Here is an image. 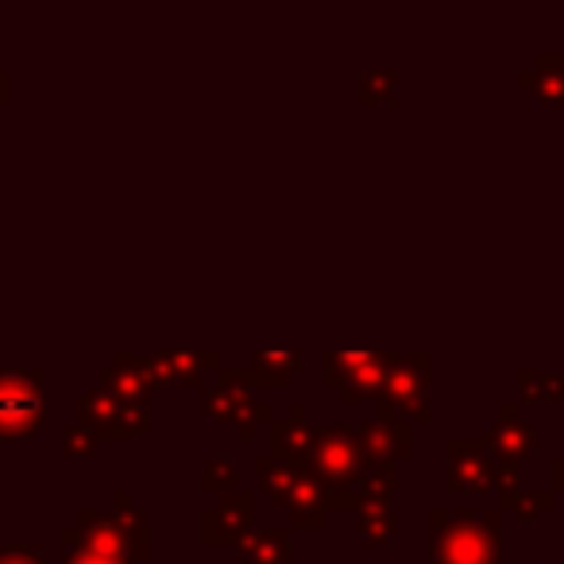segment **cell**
Listing matches in <instances>:
<instances>
[{
	"instance_id": "cell-32",
	"label": "cell",
	"mask_w": 564,
	"mask_h": 564,
	"mask_svg": "<svg viewBox=\"0 0 564 564\" xmlns=\"http://www.w3.org/2000/svg\"><path fill=\"white\" fill-rule=\"evenodd\" d=\"M9 86H12V82H9V74L0 70V105H9Z\"/></svg>"
},
{
	"instance_id": "cell-29",
	"label": "cell",
	"mask_w": 564,
	"mask_h": 564,
	"mask_svg": "<svg viewBox=\"0 0 564 564\" xmlns=\"http://www.w3.org/2000/svg\"><path fill=\"white\" fill-rule=\"evenodd\" d=\"M0 564H47L40 556V549H24V545H0Z\"/></svg>"
},
{
	"instance_id": "cell-19",
	"label": "cell",
	"mask_w": 564,
	"mask_h": 564,
	"mask_svg": "<svg viewBox=\"0 0 564 564\" xmlns=\"http://www.w3.org/2000/svg\"><path fill=\"white\" fill-rule=\"evenodd\" d=\"M248 406H251L248 387H236V383L205 387V394H202V414L213 417V422H232L236 425Z\"/></svg>"
},
{
	"instance_id": "cell-8",
	"label": "cell",
	"mask_w": 564,
	"mask_h": 564,
	"mask_svg": "<svg viewBox=\"0 0 564 564\" xmlns=\"http://www.w3.org/2000/svg\"><path fill=\"white\" fill-rule=\"evenodd\" d=\"M63 549H89V553H97V556H112V561L132 564V556H128V538H124V530H120L117 514H101V510H94V507L82 510L78 525L63 530Z\"/></svg>"
},
{
	"instance_id": "cell-1",
	"label": "cell",
	"mask_w": 564,
	"mask_h": 564,
	"mask_svg": "<svg viewBox=\"0 0 564 564\" xmlns=\"http://www.w3.org/2000/svg\"><path fill=\"white\" fill-rule=\"evenodd\" d=\"M499 510H430V564H499Z\"/></svg>"
},
{
	"instance_id": "cell-23",
	"label": "cell",
	"mask_w": 564,
	"mask_h": 564,
	"mask_svg": "<svg viewBox=\"0 0 564 564\" xmlns=\"http://www.w3.org/2000/svg\"><path fill=\"white\" fill-rule=\"evenodd\" d=\"M553 502H556L553 491H522V487H518L510 499H502V507H507L514 518H522V522H533L538 514L553 510Z\"/></svg>"
},
{
	"instance_id": "cell-33",
	"label": "cell",
	"mask_w": 564,
	"mask_h": 564,
	"mask_svg": "<svg viewBox=\"0 0 564 564\" xmlns=\"http://www.w3.org/2000/svg\"><path fill=\"white\" fill-rule=\"evenodd\" d=\"M499 564H514V561H499Z\"/></svg>"
},
{
	"instance_id": "cell-25",
	"label": "cell",
	"mask_w": 564,
	"mask_h": 564,
	"mask_svg": "<svg viewBox=\"0 0 564 564\" xmlns=\"http://www.w3.org/2000/svg\"><path fill=\"white\" fill-rule=\"evenodd\" d=\"M202 487L209 495H228V487H236V464L225 456H209L202 468Z\"/></svg>"
},
{
	"instance_id": "cell-4",
	"label": "cell",
	"mask_w": 564,
	"mask_h": 564,
	"mask_svg": "<svg viewBox=\"0 0 564 564\" xmlns=\"http://www.w3.org/2000/svg\"><path fill=\"white\" fill-rule=\"evenodd\" d=\"M43 425V376L24 368L0 371V441L35 437Z\"/></svg>"
},
{
	"instance_id": "cell-15",
	"label": "cell",
	"mask_w": 564,
	"mask_h": 564,
	"mask_svg": "<svg viewBox=\"0 0 564 564\" xmlns=\"http://www.w3.org/2000/svg\"><path fill=\"white\" fill-rule=\"evenodd\" d=\"M518 86L533 89L545 105H564V51H541L533 66L518 74Z\"/></svg>"
},
{
	"instance_id": "cell-9",
	"label": "cell",
	"mask_w": 564,
	"mask_h": 564,
	"mask_svg": "<svg viewBox=\"0 0 564 564\" xmlns=\"http://www.w3.org/2000/svg\"><path fill=\"white\" fill-rule=\"evenodd\" d=\"M448 491H491V453L484 441H448Z\"/></svg>"
},
{
	"instance_id": "cell-17",
	"label": "cell",
	"mask_w": 564,
	"mask_h": 564,
	"mask_svg": "<svg viewBox=\"0 0 564 564\" xmlns=\"http://www.w3.org/2000/svg\"><path fill=\"white\" fill-rule=\"evenodd\" d=\"M243 564H291L294 549H291V533L274 525V530H259L248 533V538L236 545Z\"/></svg>"
},
{
	"instance_id": "cell-11",
	"label": "cell",
	"mask_w": 564,
	"mask_h": 564,
	"mask_svg": "<svg viewBox=\"0 0 564 564\" xmlns=\"http://www.w3.org/2000/svg\"><path fill=\"white\" fill-rule=\"evenodd\" d=\"M533 445H538V430L518 417V402L502 406L499 414H495V422L484 430V448L495 456V460H514L518 464L525 453H533Z\"/></svg>"
},
{
	"instance_id": "cell-7",
	"label": "cell",
	"mask_w": 564,
	"mask_h": 564,
	"mask_svg": "<svg viewBox=\"0 0 564 564\" xmlns=\"http://www.w3.org/2000/svg\"><path fill=\"white\" fill-rule=\"evenodd\" d=\"M251 522H256V495H220L217 507H209L202 514V541L205 545H240L251 533Z\"/></svg>"
},
{
	"instance_id": "cell-12",
	"label": "cell",
	"mask_w": 564,
	"mask_h": 564,
	"mask_svg": "<svg viewBox=\"0 0 564 564\" xmlns=\"http://www.w3.org/2000/svg\"><path fill=\"white\" fill-rule=\"evenodd\" d=\"M101 387L109 394H117L120 402L148 406V394H151V387H155V371H151V360H148V356L117 352L109 368H105Z\"/></svg>"
},
{
	"instance_id": "cell-20",
	"label": "cell",
	"mask_w": 564,
	"mask_h": 564,
	"mask_svg": "<svg viewBox=\"0 0 564 564\" xmlns=\"http://www.w3.org/2000/svg\"><path fill=\"white\" fill-rule=\"evenodd\" d=\"M251 471H256L259 487H263L274 502H282L286 491L294 487V479L306 471V464H286V460H279V456L267 453V456H256V460H251Z\"/></svg>"
},
{
	"instance_id": "cell-31",
	"label": "cell",
	"mask_w": 564,
	"mask_h": 564,
	"mask_svg": "<svg viewBox=\"0 0 564 564\" xmlns=\"http://www.w3.org/2000/svg\"><path fill=\"white\" fill-rule=\"evenodd\" d=\"M553 484H556V491H564V456L553 460Z\"/></svg>"
},
{
	"instance_id": "cell-5",
	"label": "cell",
	"mask_w": 564,
	"mask_h": 564,
	"mask_svg": "<svg viewBox=\"0 0 564 564\" xmlns=\"http://www.w3.org/2000/svg\"><path fill=\"white\" fill-rule=\"evenodd\" d=\"M391 352H325V387L340 391V402L356 406L364 399H379L391 371Z\"/></svg>"
},
{
	"instance_id": "cell-13",
	"label": "cell",
	"mask_w": 564,
	"mask_h": 564,
	"mask_svg": "<svg viewBox=\"0 0 564 564\" xmlns=\"http://www.w3.org/2000/svg\"><path fill=\"white\" fill-rule=\"evenodd\" d=\"M151 371H155V383H182V387H202L205 371H220L217 348H171V352L148 356Z\"/></svg>"
},
{
	"instance_id": "cell-3",
	"label": "cell",
	"mask_w": 564,
	"mask_h": 564,
	"mask_svg": "<svg viewBox=\"0 0 564 564\" xmlns=\"http://www.w3.org/2000/svg\"><path fill=\"white\" fill-rule=\"evenodd\" d=\"M430 379H433V360L430 352H410L394 356L387 383L379 391V417H402V422H430Z\"/></svg>"
},
{
	"instance_id": "cell-16",
	"label": "cell",
	"mask_w": 564,
	"mask_h": 564,
	"mask_svg": "<svg viewBox=\"0 0 564 564\" xmlns=\"http://www.w3.org/2000/svg\"><path fill=\"white\" fill-rule=\"evenodd\" d=\"M282 507L291 514V525H302V530H317V525L325 522V495H322V487L314 484L310 468L294 479V487L286 491Z\"/></svg>"
},
{
	"instance_id": "cell-30",
	"label": "cell",
	"mask_w": 564,
	"mask_h": 564,
	"mask_svg": "<svg viewBox=\"0 0 564 564\" xmlns=\"http://www.w3.org/2000/svg\"><path fill=\"white\" fill-rule=\"evenodd\" d=\"M63 564H128V561H112V556H97L89 549H66Z\"/></svg>"
},
{
	"instance_id": "cell-2",
	"label": "cell",
	"mask_w": 564,
	"mask_h": 564,
	"mask_svg": "<svg viewBox=\"0 0 564 564\" xmlns=\"http://www.w3.org/2000/svg\"><path fill=\"white\" fill-rule=\"evenodd\" d=\"M306 468H310V476H314V484L322 487V495L356 484L360 471L368 468V456H364L352 425H325V430H314Z\"/></svg>"
},
{
	"instance_id": "cell-27",
	"label": "cell",
	"mask_w": 564,
	"mask_h": 564,
	"mask_svg": "<svg viewBox=\"0 0 564 564\" xmlns=\"http://www.w3.org/2000/svg\"><path fill=\"white\" fill-rule=\"evenodd\" d=\"M491 491L499 499H510L518 491V464L514 460H495L491 456Z\"/></svg>"
},
{
	"instance_id": "cell-14",
	"label": "cell",
	"mask_w": 564,
	"mask_h": 564,
	"mask_svg": "<svg viewBox=\"0 0 564 564\" xmlns=\"http://www.w3.org/2000/svg\"><path fill=\"white\" fill-rule=\"evenodd\" d=\"M310 441H314V425H310V410L302 402L271 422V456H279V460L306 464Z\"/></svg>"
},
{
	"instance_id": "cell-18",
	"label": "cell",
	"mask_w": 564,
	"mask_h": 564,
	"mask_svg": "<svg viewBox=\"0 0 564 564\" xmlns=\"http://www.w3.org/2000/svg\"><path fill=\"white\" fill-rule=\"evenodd\" d=\"M112 514H117L120 530H124V538H128V556H132L135 564H143L151 556V530H148L143 510L135 507L128 491H117L112 495Z\"/></svg>"
},
{
	"instance_id": "cell-22",
	"label": "cell",
	"mask_w": 564,
	"mask_h": 564,
	"mask_svg": "<svg viewBox=\"0 0 564 564\" xmlns=\"http://www.w3.org/2000/svg\"><path fill=\"white\" fill-rule=\"evenodd\" d=\"M360 541H371V545H387V541H394V533H399V522H394L391 507H364L360 510Z\"/></svg>"
},
{
	"instance_id": "cell-10",
	"label": "cell",
	"mask_w": 564,
	"mask_h": 564,
	"mask_svg": "<svg viewBox=\"0 0 564 564\" xmlns=\"http://www.w3.org/2000/svg\"><path fill=\"white\" fill-rule=\"evenodd\" d=\"M356 441H360L368 464H394L410 456L414 437H410V422L402 417H371V422L356 425Z\"/></svg>"
},
{
	"instance_id": "cell-28",
	"label": "cell",
	"mask_w": 564,
	"mask_h": 564,
	"mask_svg": "<svg viewBox=\"0 0 564 564\" xmlns=\"http://www.w3.org/2000/svg\"><path fill=\"white\" fill-rule=\"evenodd\" d=\"M267 422H274V410L267 406V402H251V406L243 410L240 422H236V437H240V441L256 437V430H259V425H267Z\"/></svg>"
},
{
	"instance_id": "cell-34",
	"label": "cell",
	"mask_w": 564,
	"mask_h": 564,
	"mask_svg": "<svg viewBox=\"0 0 564 564\" xmlns=\"http://www.w3.org/2000/svg\"><path fill=\"white\" fill-rule=\"evenodd\" d=\"M310 564H322V561H310Z\"/></svg>"
},
{
	"instance_id": "cell-6",
	"label": "cell",
	"mask_w": 564,
	"mask_h": 564,
	"mask_svg": "<svg viewBox=\"0 0 564 564\" xmlns=\"http://www.w3.org/2000/svg\"><path fill=\"white\" fill-rule=\"evenodd\" d=\"M78 422L97 437H140L151 430V410L135 402H120L105 387H86L78 399Z\"/></svg>"
},
{
	"instance_id": "cell-21",
	"label": "cell",
	"mask_w": 564,
	"mask_h": 564,
	"mask_svg": "<svg viewBox=\"0 0 564 564\" xmlns=\"http://www.w3.org/2000/svg\"><path fill=\"white\" fill-rule=\"evenodd\" d=\"M518 387H522L525 402H564V371H518Z\"/></svg>"
},
{
	"instance_id": "cell-26",
	"label": "cell",
	"mask_w": 564,
	"mask_h": 564,
	"mask_svg": "<svg viewBox=\"0 0 564 564\" xmlns=\"http://www.w3.org/2000/svg\"><path fill=\"white\" fill-rule=\"evenodd\" d=\"M97 433L89 430V425H82V422H70V425H63V456H94L97 453Z\"/></svg>"
},
{
	"instance_id": "cell-24",
	"label": "cell",
	"mask_w": 564,
	"mask_h": 564,
	"mask_svg": "<svg viewBox=\"0 0 564 564\" xmlns=\"http://www.w3.org/2000/svg\"><path fill=\"white\" fill-rule=\"evenodd\" d=\"M394 82H399V74L394 70H360V101L364 105L391 101Z\"/></svg>"
}]
</instances>
